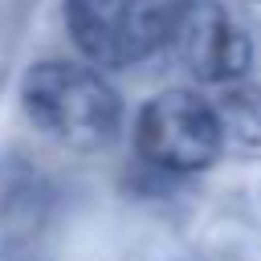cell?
<instances>
[{"label":"cell","instance_id":"6da1fadb","mask_svg":"<svg viewBox=\"0 0 261 261\" xmlns=\"http://www.w3.org/2000/svg\"><path fill=\"white\" fill-rule=\"evenodd\" d=\"M24 118L69 151H98L118 135L122 98L118 90L82 61H33L20 77Z\"/></svg>","mask_w":261,"mask_h":261},{"label":"cell","instance_id":"277c9868","mask_svg":"<svg viewBox=\"0 0 261 261\" xmlns=\"http://www.w3.org/2000/svg\"><path fill=\"white\" fill-rule=\"evenodd\" d=\"M167 45L175 49L179 65L192 77L208 82V86L249 77V65H253L249 33L216 0H179V4H171Z\"/></svg>","mask_w":261,"mask_h":261},{"label":"cell","instance_id":"5b68a950","mask_svg":"<svg viewBox=\"0 0 261 261\" xmlns=\"http://www.w3.org/2000/svg\"><path fill=\"white\" fill-rule=\"evenodd\" d=\"M212 110H216L224 139H232L241 147H261V82L237 77V82L216 86Z\"/></svg>","mask_w":261,"mask_h":261},{"label":"cell","instance_id":"7a4b0ae2","mask_svg":"<svg viewBox=\"0 0 261 261\" xmlns=\"http://www.w3.org/2000/svg\"><path fill=\"white\" fill-rule=\"evenodd\" d=\"M224 130L216 110L196 90H163L155 94L135 122L139 163L163 175H196L220 159Z\"/></svg>","mask_w":261,"mask_h":261},{"label":"cell","instance_id":"3957f363","mask_svg":"<svg viewBox=\"0 0 261 261\" xmlns=\"http://www.w3.org/2000/svg\"><path fill=\"white\" fill-rule=\"evenodd\" d=\"M65 29L94 69H126L167 45L171 4L163 0H65Z\"/></svg>","mask_w":261,"mask_h":261}]
</instances>
